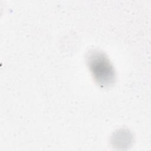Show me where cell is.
<instances>
[{"label": "cell", "mask_w": 151, "mask_h": 151, "mask_svg": "<svg viewBox=\"0 0 151 151\" xmlns=\"http://www.w3.org/2000/svg\"><path fill=\"white\" fill-rule=\"evenodd\" d=\"M87 64L94 80L101 86L110 85L115 78L114 71L104 54L94 51L87 56Z\"/></svg>", "instance_id": "6da1fadb"}]
</instances>
